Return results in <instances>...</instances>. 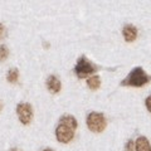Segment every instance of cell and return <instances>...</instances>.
I'll return each instance as SVG.
<instances>
[{
    "instance_id": "obj_1",
    "label": "cell",
    "mask_w": 151,
    "mask_h": 151,
    "mask_svg": "<svg viewBox=\"0 0 151 151\" xmlns=\"http://www.w3.org/2000/svg\"><path fill=\"white\" fill-rule=\"evenodd\" d=\"M77 120L70 115H64L60 117L59 124L55 129V137L59 142L68 144L74 137V132L77 129Z\"/></svg>"
},
{
    "instance_id": "obj_2",
    "label": "cell",
    "mask_w": 151,
    "mask_h": 151,
    "mask_svg": "<svg viewBox=\"0 0 151 151\" xmlns=\"http://www.w3.org/2000/svg\"><path fill=\"white\" fill-rule=\"evenodd\" d=\"M150 76L145 73V70L141 67H136L130 72V74L122 81V86H130V87H142L146 83H149Z\"/></svg>"
},
{
    "instance_id": "obj_3",
    "label": "cell",
    "mask_w": 151,
    "mask_h": 151,
    "mask_svg": "<svg viewBox=\"0 0 151 151\" xmlns=\"http://www.w3.org/2000/svg\"><path fill=\"white\" fill-rule=\"evenodd\" d=\"M106 125L107 122L105 116L100 112H91L87 116V126L92 132L100 134V132H102L106 129Z\"/></svg>"
},
{
    "instance_id": "obj_4",
    "label": "cell",
    "mask_w": 151,
    "mask_h": 151,
    "mask_svg": "<svg viewBox=\"0 0 151 151\" xmlns=\"http://www.w3.org/2000/svg\"><path fill=\"white\" fill-rule=\"evenodd\" d=\"M74 70H76V74L78 76V78H86V77H88L89 74H92L93 72H96L97 68H96V65L89 62L86 57L82 55L81 58L78 59L77 65H76Z\"/></svg>"
},
{
    "instance_id": "obj_5",
    "label": "cell",
    "mask_w": 151,
    "mask_h": 151,
    "mask_svg": "<svg viewBox=\"0 0 151 151\" xmlns=\"http://www.w3.org/2000/svg\"><path fill=\"white\" fill-rule=\"evenodd\" d=\"M17 115L23 125H29L33 120V107L29 103H19L17 106Z\"/></svg>"
},
{
    "instance_id": "obj_6",
    "label": "cell",
    "mask_w": 151,
    "mask_h": 151,
    "mask_svg": "<svg viewBox=\"0 0 151 151\" xmlns=\"http://www.w3.org/2000/svg\"><path fill=\"white\" fill-rule=\"evenodd\" d=\"M47 87H48L50 93H58L62 88V83L55 76H49L47 79Z\"/></svg>"
},
{
    "instance_id": "obj_7",
    "label": "cell",
    "mask_w": 151,
    "mask_h": 151,
    "mask_svg": "<svg viewBox=\"0 0 151 151\" xmlns=\"http://www.w3.org/2000/svg\"><path fill=\"white\" fill-rule=\"evenodd\" d=\"M122 34H124V38L126 42H134L137 37V29L134 27V25H125L124 27V30H122Z\"/></svg>"
},
{
    "instance_id": "obj_8",
    "label": "cell",
    "mask_w": 151,
    "mask_h": 151,
    "mask_svg": "<svg viewBox=\"0 0 151 151\" xmlns=\"http://www.w3.org/2000/svg\"><path fill=\"white\" fill-rule=\"evenodd\" d=\"M135 151H151V145L145 136H140L135 142Z\"/></svg>"
},
{
    "instance_id": "obj_9",
    "label": "cell",
    "mask_w": 151,
    "mask_h": 151,
    "mask_svg": "<svg viewBox=\"0 0 151 151\" xmlns=\"http://www.w3.org/2000/svg\"><path fill=\"white\" fill-rule=\"evenodd\" d=\"M19 78V70L17 68H12L8 70L6 73V79L9 83H17Z\"/></svg>"
},
{
    "instance_id": "obj_10",
    "label": "cell",
    "mask_w": 151,
    "mask_h": 151,
    "mask_svg": "<svg viewBox=\"0 0 151 151\" xmlns=\"http://www.w3.org/2000/svg\"><path fill=\"white\" fill-rule=\"evenodd\" d=\"M87 84H88V87L91 89H97L98 87H100V84H101V79H100L98 76H92V77L88 78Z\"/></svg>"
},
{
    "instance_id": "obj_11",
    "label": "cell",
    "mask_w": 151,
    "mask_h": 151,
    "mask_svg": "<svg viewBox=\"0 0 151 151\" xmlns=\"http://www.w3.org/2000/svg\"><path fill=\"white\" fill-rule=\"evenodd\" d=\"M9 55V50L6 45H0V62H4Z\"/></svg>"
},
{
    "instance_id": "obj_12",
    "label": "cell",
    "mask_w": 151,
    "mask_h": 151,
    "mask_svg": "<svg viewBox=\"0 0 151 151\" xmlns=\"http://www.w3.org/2000/svg\"><path fill=\"white\" fill-rule=\"evenodd\" d=\"M134 149H135V145H134V142L130 140L129 142L126 144V147H125V151H134Z\"/></svg>"
},
{
    "instance_id": "obj_13",
    "label": "cell",
    "mask_w": 151,
    "mask_h": 151,
    "mask_svg": "<svg viewBox=\"0 0 151 151\" xmlns=\"http://www.w3.org/2000/svg\"><path fill=\"white\" fill-rule=\"evenodd\" d=\"M146 108H147V110L151 112V96H149L147 98H146Z\"/></svg>"
},
{
    "instance_id": "obj_14",
    "label": "cell",
    "mask_w": 151,
    "mask_h": 151,
    "mask_svg": "<svg viewBox=\"0 0 151 151\" xmlns=\"http://www.w3.org/2000/svg\"><path fill=\"white\" fill-rule=\"evenodd\" d=\"M3 33H4V27H3L1 24H0V38L3 37Z\"/></svg>"
},
{
    "instance_id": "obj_15",
    "label": "cell",
    "mask_w": 151,
    "mask_h": 151,
    "mask_svg": "<svg viewBox=\"0 0 151 151\" xmlns=\"http://www.w3.org/2000/svg\"><path fill=\"white\" fill-rule=\"evenodd\" d=\"M1 110H3V102L0 101V112H1Z\"/></svg>"
},
{
    "instance_id": "obj_16",
    "label": "cell",
    "mask_w": 151,
    "mask_h": 151,
    "mask_svg": "<svg viewBox=\"0 0 151 151\" xmlns=\"http://www.w3.org/2000/svg\"><path fill=\"white\" fill-rule=\"evenodd\" d=\"M10 151H20V150H18V149H15V147H14V149H12Z\"/></svg>"
},
{
    "instance_id": "obj_17",
    "label": "cell",
    "mask_w": 151,
    "mask_h": 151,
    "mask_svg": "<svg viewBox=\"0 0 151 151\" xmlns=\"http://www.w3.org/2000/svg\"><path fill=\"white\" fill-rule=\"evenodd\" d=\"M43 151H53L52 149H45V150H43Z\"/></svg>"
}]
</instances>
